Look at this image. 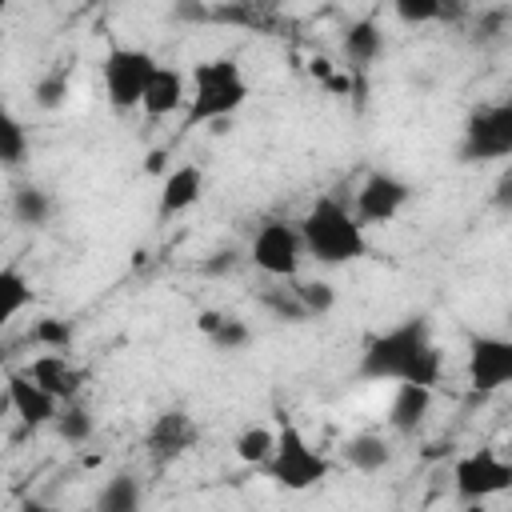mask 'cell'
Returning <instances> with one entry per match:
<instances>
[{
	"instance_id": "1",
	"label": "cell",
	"mask_w": 512,
	"mask_h": 512,
	"mask_svg": "<svg viewBox=\"0 0 512 512\" xmlns=\"http://www.w3.org/2000/svg\"><path fill=\"white\" fill-rule=\"evenodd\" d=\"M360 380L372 384H428L436 388L444 376V352L432 340V324L424 316H404L392 328L376 332L356 364Z\"/></svg>"
},
{
	"instance_id": "2",
	"label": "cell",
	"mask_w": 512,
	"mask_h": 512,
	"mask_svg": "<svg viewBox=\"0 0 512 512\" xmlns=\"http://www.w3.org/2000/svg\"><path fill=\"white\" fill-rule=\"evenodd\" d=\"M368 224L356 216L352 204H344L340 196H316L308 204V212L300 216V232H304V248L308 260L324 264V268H344L356 264L372 252L368 244Z\"/></svg>"
},
{
	"instance_id": "3",
	"label": "cell",
	"mask_w": 512,
	"mask_h": 512,
	"mask_svg": "<svg viewBox=\"0 0 512 512\" xmlns=\"http://www.w3.org/2000/svg\"><path fill=\"white\" fill-rule=\"evenodd\" d=\"M248 100V76L240 60L232 56H208L192 64L188 72V108H184V128H204L236 116Z\"/></svg>"
},
{
	"instance_id": "4",
	"label": "cell",
	"mask_w": 512,
	"mask_h": 512,
	"mask_svg": "<svg viewBox=\"0 0 512 512\" xmlns=\"http://www.w3.org/2000/svg\"><path fill=\"white\" fill-rule=\"evenodd\" d=\"M260 472H264L276 488L308 492V488H316V484L328 480L332 460H328L296 424H280V428H276V452L260 464Z\"/></svg>"
},
{
	"instance_id": "5",
	"label": "cell",
	"mask_w": 512,
	"mask_h": 512,
	"mask_svg": "<svg viewBox=\"0 0 512 512\" xmlns=\"http://www.w3.org/2000/svg\"><path fill=\"white\" fill-rule=\"evenodd\" d=\"M460 164H496L512 160V96L480 104L468 112L456 144Z\"/></svg>"
},
{
	"instance_id": "6",
	"label": "cell",
	"mask_w": 512,
	"mask_h": 512,
	"mask_svg": "<svg viewBox=\"0 0 512 512\" xmlns=\"http://www.w3.org/2000/svg\"><path fill=\"white\" fill-rule=\"evenodd\" d=\"M160 68V60L148 52V48H136V44H108L104 52V96L116 112H132L144 104V88L152 80V72Z\"/></svg>"
},
{
	"instance_id": "7",
	"label": "cell",
	"mask_w": 512,
	"mask_h": 512,
	"mask_svg": "<svg viewBox=\"0 0 512 512\" xmlns=\"http://www.w3.org/2000/svg\"><path fill=\"white\" fill-rule=\"evenodd\" d=\"M248 260L268 276V280H292L300 276L308 248H304V232L300 220H264L252 236Z\"/></svg>"
},
{
	"instance_id": "8",
	"label": "cell",
	"mask_w": 512,
	"mask_h": 512,
	"mask_svg": "<svg viewBox=\"0 0 512 512\" xmlns=\"http://www.w3.org/2000/svg\"><path fill=\"white\" fill-rule=\"evenodd\" d=\"M512 488V456L496 448H472L452 464V492L464 504L492 500Z\"/></svg>"
},
{
	"instance_id": "9",
	"label": "cell",
	"mask_w": 512,
	"mask_h": 512,
	"mask_svg": "<svg viewBox=\"0 0 512 512\" xmlns=\"http://www.w3.org/2000/svg\"><path fill=\"white\" fill-rule=\"evenodd\" d=\"M464 376H468V388L480 392V396L512 388V332H476V336H468Z\"/></svg>"
},
{
	"instance_id": "10",
	"label": "cell",
	"mask_w": 512,
	"mask_h": 512,
	"mask_svg": "<svg viewBox=\"0 0 512 512\" xmlns=\"http://www.w3.org/2000/svg\"><path fill=\"white\" fill-rule=\"evenodd\" d=\"M408 200H412V184L404 176H396V172L376 168V172H368L360 180L352 208H356V216L364 224H392L408 208Z\"/></svg>"
},
{
	"instance_id": "11",
	"label": "cell",
	"mask_w": 512,
	"mask_h": 512,
	"mask_svg": "<svg viewBox=\"0 0 512 512\" xmlns=\"http://www.w3.org/2000/svg\"><path fill=\"white\" fill-rule=\"evenodd\" d=\"M196 440H200L196 420L184 408H164L160 416H152V424L144 432V448H148V460L156 468H168L180 456H188L196 448Z\"/></svg>"
},
{
	"instance_id": "12",
	"label": "cell",
	"mask_w": 512,
	"mask_h": 512,
	"mask_svg": "<svg viewBox=\"0 0 512 512\" xmlns=\"http://www.w3.org/2000/svg\"><path fill=\"white\" fill-rule=\"evenodd\" d=\"M4 396H8V408L16 412V420L24 428H32V432L44 428V424H52L56 412H60V400L44 384H36L28 376V368H8L4 372Z\"/></svg>"
},
{
	"instance_id": "13",
	"label": "cell",
	"mask_w": 512,
	"mask_h": 512,
	"mask_svg": "<svg viewBox=\"0 0 512 512\" xmlns=\"http://www.w3.org/2000/svg\"><path fill=\"white\" fill-rule=\"evenodd\" d=\"M212 24L272 36L280 28V0H212Z\"/></svg>"
},
{
	"instance_id": "14",
	"label": "cell",
	"mask_w": 512,
	"mask_h": 512,
	"mask_svg": "<svg viewBox=\"0 0 512 512\" xmlns=\"http://www.w3.org/2000/svg\"><path fill=\"white\" fill-rule=\"evenodd\" d=\"M28 376L36 384H44L60 404L64 400H80V392H84V368H76L68 360V352H48L44 348L40 356L28 360Z\"/></svg>"
},
{
	"instance_id": "15",
	"label": "cell",
	"mask_w": 512,
	"mask_h": 512,
	"mask_svg": "<svg viewBox=\"0 0 512 512\" xmlns=\"http://www.w3.org/2000/svg\"><path fill=\"white\" fill-rule=\"evenodd\" d=\"M180 108H188V72H180V68H172V64H160V68L152 72L148 88H144L140 112H144L148 120H164V116H172V112H180Z\"/></svg>"
},
{
	"instance_id": "16",
	"label": "cell",
	"mask_w": 512,
	"mask_h": 512,
	"mask_svg": "<svg viewBox=\"0 0 512 512\" xmlns=\"http://www.w3.org/2000/svg\"><path fill=\"white\" fill-rule=\"evenodd\" d=\"M200 196H204V172H200V164H180V168H172V172L164 176V184H160L156 216H160V220H172V216L188 212L192 204H200Z\"/></svg>"
},
{
	"instance_id": "17",
	"label": "cell",
	"mask_w": 512,
	"mask_h": 512,
	"mask_svg": "<svg viewBox=\"0 0 512 512\" xmlns=\"http://www.w3.org/2000/svg\"><path fill=\"white\" fill-rule=\"evenodd\" d=\"M432 392L436 388H428V384H396L392 400H388V428L400 436H412L432 412Z\"/></svg>"
},
{
	"instance_id": "18",
	"label": "cell",
	"mask_w": 512,
	"mask_h": 512,
	"mask_svg": "<svg viewBox=\"0 0 512 512\" xmlns=\"http://www.w3.org/2000/svg\"><path fill=\"white\" fill-rule=\"evenodd\" d=\"M196 328L208 336V344H212L216 352H244L248 340H252L248 320H240L236 312H216V308H208V312H200Z\"/></svg>"
},
{
	"instance_id": "19",
	"label": "cell",
	"mask_w": 512,
	"mask_h": 512,
	"mask_svg": "<svg viewBox=\"0 0 512 512\" xmlns=\"http://www.w3.org/2000/svg\"><path fill=\"white\" fill-rule=\"evenodd\" d=\"M344 464L364 476H376L392 464V444L384 440V432H356L344 440Z\"/></svg>"
},
{
	"instance_id": "20",
	"label": "cell",
	"mask_w": 512,
	"mask_h": 512,
	"mask_svg": "<svg viewBox=\"0 0 512 512\" xmlns=\"http://www.w3.org/2000/svg\"><path fill=\"white\" fill-rule=\"evenodd\" d=\"M56 204H52V192L40 188V184H16L12 188V220L24 224V228H44L52 220Z\"/></svg>"
},
{
	"instance_id": "21",
	"label": "cell",
	"mask_w": 512,
	"mask_h": 512,
	"mask_svg": "<svg viewBox=\"0 0 512 512\" xmlns=\"http://www.w3.org/2000/svg\"><path fill=\"white\" fill-rule=\"evenodd\" d=\"M260 308H268L276 320H284V324H304V320H312V312L304 308V300H300V292H296V276L292 280H272L268 288H260Z\"/></svg>"
},
{
	"instance_id": "22",
	"label": "cell",
	"mask_w": 512,
	"mask_h": 512,
	"mask_svg": "<svg viewBox=\"0 0 512 512\" xmlns=\"http://www.w3.org/2000/svg\"><path fill=\"white\" fill-rule=\"evenodd\" d=\"M380 52H384V32H380L376 20H356V24H348V32H344V60H348L352 68L376 64Z\"/></svg>"
},
{
	"instance_id": "23",
	"label": "cell",
	"mask_w": 512,
	"mask_h": 512,
	"mask_svg": "<svg viewBox=\"0 0 512 512\" xmlns=\"http://www.w3.org/2000/svg\"><path fill=\"white\" fill-rule=\"evenodd\" d=\"M144 504V488L132 472H112L96 492V512H136Z\"/></svg>"
},
{
	"instance_id": "24",
	"label": "cell",
	"mask_w": 512,
	"mask_h": 512,
	"mask_svg": "<svg viewBox=\"0 0 512 512\" xmlns=\"http://www.w3.org/2000/svg\"><path fill=\"white\" fill-rule=\"evenodd\" d=\"M52 428H56V436L64 444H88L92 432H96V416H92V408L84 400H64L56 420H52Z\"/></svg>"
},
{
	"instance_id": "25",
	"label": "cell",
	"mask_w": 512,
	"mask_h": 512,
	"mask_svg": "<svg viewBox=\"0 0 512 512\" xmlns=\"http://www.w3.org/2000/svg\"><path fill=\"white\" fill-rule=\"evenodd\" d=\"M508 32H512V4H484L472 16V44L480 48H496Z\"/></svg>"
},
{
	"instance_id": "26",
	"label": "cell",
	"mask_w": 512,
	"mask_h": 512,
	"mask_svg": "<svg viewBox=\"0 0 512 512\" xmlns=\"http://www.w3.org/2000/svg\"><path fill=\"white\" fill-rule=\"evenodd\" d=\"M32 296H36V292H32V280H28L16 264H4V268H0V316H4V320H16V316L32 304Z\"/></svg>"
},
{
	"instance_id": "27",
	"label": "cell",
	"mask_w": 512,
	"mask_h": 512,
	"mask_svg": "<svg viewBox=\"0 0 512 512\" xmlns=\"http://www.w3.org/2000/svg\"><path fill=\"white\" fill-rule=\"evenodd\" d=\"M68 96H72V80H68L64 68H48V72L32 84V104H36L40 112H56V108H64Z\"/></svg>"
},
{
	"instance_id": "28",
	"label": "cell",
	"mask_w": 512,
	"mask_h": 512,
	"mask_svg": "<svg viewBox=\"0 0 512 512\" xmlns=\"http://www.w3.org/2000/svg\"><path fill=\"white\" fill-rule=\"evenodd\" d=\"M28 152H32V140H28L24 124L12 112H4V120H0V160H4V168L16 172L28 160Z\"/></svg>"
},
{
	"instance_id": "29",
	"label": "cell",
	"mask_w": 512,
	"mask_h": 512,
	"mask_svg": "<svg viewBox=\"0 0 512 512\" xmlns=\"http://www.w3.org/2000/svg\"><path fill=\"white\" fill-rule=\"evenodd\" d=\"M232 448H236V456H240L248 468H260V464L276 452V432L264 428V424H252V428H244V432L232 440Z\"/></svg>"
},
{
	"instance_id": "30",
	"label": "cell",
	"mask_w": 512,
	"mask_h": 512,
	"mask_svg": "<svg viewBox=\"0 0 512 512\" xmlns=\"http://www.w3.org/2000/svg\"><path fill=\"white\" fill-rule=\"evenodd\" d=\"M32 344L36 348H48V352H68L72 348V324L60 320V316H44L32 328Z\"/></svg>"
},
{
	"instance_id": "31",
	"label": "cell",
	"mask_w": 512,
	"mask_h": 512,
	"mask_svg": "<svg viewBox=\"0 0 512 512\" xmlns=\"http://www.w3.org/2000/svg\"><path fill=\"white\" fill-rule=\"evenodd\" d=\"M296 292H300L304 308L312 312V320H320V316H328L336 308V288L328 280H300L296 276Z\"/></svg>"
},
{
	"instance_id": "32",
	"label": "cell",
	"mask_w": 512,
	"mask_h": 512,
	"mask_svg": "<svg viewBox=\"0 0 512 512\" xmlns=\"http://www.w3.org/2000/svg\"><path fill=\"white\" fill-rule=\"evenodd\" d=\"M392 12L400 24L420 28V24H440V0H392Z\"/></svg>"
},
{
	"instance_id": "33",
	"label": "cell",
	"mask_w": 512,
	"mask_h": 512,
	"mask_svg": "<svg viewBox=\"0 0 512 512\" xmlns=\"http://www.w3.org/2000/svg\"><path fill=\"white\" fill-rule=\"evenodd\" d=\"M172 20L176 24H212V0H172Z\"/></svg>"
},
{
	"instance_id": "34",
	"label": "cell",
	"mask_w": 512,
	"mask_h": 512,
	"mask_svg": "<svg viewBox=\"0 0 512 512\" xmlns=\"http://www.w3.org/2000/svg\"><path fill=\"white\" fill-rule=\"evenodd\" d=\"M472 16V0H440V24H464Z\"/></svg>"
},
{
	"instance_id": "35",
	"label": "cell",
	"mask_w": 512,
	"mask_h": 512,
	"mask_svg": "<svg viewBox=\"0 0 512 512\" xmlns=\"http://www.w3.org/2000/svg\"><path fill=\"white\" fill-rule=\"evenodd\" d=\"M492 204L500 208V212H512V168L496 180V192H492Z\"/></svg>"
},
{
	"instance_id": "36",
	"label": "cell",
	"mask_w": 512,
	"mask_h": 512,
	"mask_svg": "<svg viewBox=\"0 0 512 512\" xmlns=\"http://www.w3.org/2000/svg\"><path fill=\"white\" fill-rule=\"evenodd\" d=\"M236 264H240V260H236V252L228 248V252H216V260H208V264H204V272H232Z\"/></svg>"
},
{
	"instance_id": "37",
	"label": "cell",
	"mask_w": 512,
	"mask_h": 512,
	"mask_svg": "<svg viewBox=\"0 0 512 512\" xmlns=\"http://www.w3.org/2000/svg\"><path fill=\"white\" fill-rule=\"evenodd\" d=\"M164 160H168V152L160 148V152H148V172H160L164 168Z\"/></svg>"
},
{
	"instance_id": "38",
	"label": "cell",
	"mask_w": 512,
	"mask_h": 512,
	"mask_svg": "<svg viewBox=\"0 0 512 512\" xmlns=\"http://www.w3.org/2000/svg\"><path fill=\"white\" fill-rule=\"evenodd\" d=\"M508 456H512V432H508Z\"/></svg>"
},
{
	"instance_id": "39",
	"label": "cell",
	"mask_w": 512,
	"mask_h": 512,
	"mask_svg": "<svg viewBox=\"0 0 512 512\" xmlns=\"http://www.w3.org/2000/svg\"><path fill=\"white\" fill-rule=\"evenodd\" d=\"M508 332H512V308H508Z\"/></svg>"
}]
</instances>
